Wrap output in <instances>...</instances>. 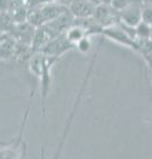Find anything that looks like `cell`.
I'll use <instances>...</instances> for the list:
<instances>
[{"label": "cell", "instance_id": "6da1fadb", "mask_svg": "<svg viewBox=\"0 0 152 159\" xmlns=\"http://www.w3.org/2000/svg\"><path fill=\"white\" fill-rule=\"evenodd\" d=\"M95 21L98 24L105 29L109 26L116 25L120 23V11H117L116 8L112 7L111 5L101 4L96 6L94 16Z\"/></svg>", "mask_w": 152, "mask_h": 159}, {"label": "cell", "instance_id": "7a4b0ae2", "mask_svg": "<svg viewBox=\"0 0 152 159\" xmlns=\"http://www.w3.org/2000/svg\"><path fill=\"white\" fill-rule=\"evenodd\" d=\"M73 47V45L70 43L68 38L65 37L64 34H61V36H57L51 39L47 43V45L41 49L40 52L45 53L48 56H51V57L57 58L60 57L62 54H64L66 52L71 49Z\"/></svg>", "mask_w": 152, "mask_h": 159}, {"label": "cell", "instance_id": "3957f363", "mask_svg": "<svg viewBox=\"0 0 152 159\" xmlns=\"http://www.w3.org/2000/svg\"><path fill=\"white\" fill-rule=\"evenodd\" d=\"M142 5L141 1H133L123 11H120V22L128 26L135 28L142 22Z\"/></svg>", "mask_w": 152, "mask_h": 159}, {"label": "cell", "instance_id": "277c9868", "mask_svg": "<svg viewBox=\"0 0 152 159\" xmlns=\"http://www.w3.org/2000/svg\"><path fill=\"white\" fill-rule=\"evenodd\" d=\"M96 6L91 0H73L69 11L76 18H88L94 16Z\"/></svg>", "mask_w": 152, "mask_h": 159}, {"label": "cell", "instance_id": "5b68a950", "mask_svg": "<svg viewBox=\"0 0 152 159\" xmlns=\"http://www.w3.org/2000/svg\"><path fill=\"white\" fill-rule=\"evenodd\" d=\"M36 30H37V28H34L32 24H30L29 22L25 21V22L17 23L11 33L14 34L15 38L17 39V41L20 43L28 45V46L31 47V43H32Z\"/></svg>", "mask_w": 152, "mask_h": 159}, {"label": "cell", "instance_id": "8992f818", "mask_svg": "<svg viewBox=\"0 0 152 159\" xmlns=\"http://www.w3.org/2000/svg\"><path fill=\"white\" fill-rule=\"evenodd\" d=\"M1 58L2 60H11L15 57L16 51L18 47V41L15 36L11 32H1Z\"/></svg>", "mask_w": 152, "mask_h": 159}, {"label": "cell", "instance_id": "52a82bcc", "mask_svg": "<svg viewBox=\"0 0 152 159\" xmlns=\"http://www.w3.org/2000/svg\"><path fill=\"white\" fill-rule=\"evenodd\" d=\"M65 37L68 38V40L72 43L73 46H76L80 40H83V38H86V37H89V34H88L87 30L85 29L83 26H81L80 24H78V23H74V24L65 32Z\"/></svg>", "mask_w": 152, "mask_h": 159}, {"label": "cell", "instance_id": "ba28073f", "mask_svg": "<svg viewBox=\"0 0 152 159\" xmlns=\"http://www.w3.org/2000/svg\"><path fill=\"white\" fill-rule=\"evenodd\" d=\"M152 34V26L145 22H140L135 26V36L137 39H151Z\"/></svg>", "mask_w": 152, "mask_h": 159}, {"label": "cell", "instance_id": "9c48e42d", "mask_svg": "<svg viewBox=\"0 0 152 159\" xmlns=\"http://www.w3.org/2000/svg\"><path fill=\"white\" fill-rule=\"evenodd\" d=\"M17 150V145H15V147L9 145L7 148L2 147V149H1V159H18Z\"/></svg>", "mask_w": 152, "mask_h": 159}, {"label": "cell", "instance_id": "30bf717a", "mask_svg": "<svg viewBox=\"0 0 152 159\" xmlns=\"http://www.w3.org/2000/svg\"><path fill=\"white\" fill-rule=\"evenodd\" d=\"M142 21L152 25V4L143 5L142 7Z\"/></svg>", "mask_w": 152, "mask_h": 159}, {"label": "cell", "instance_id": "8fae6325", "mask_svg": "<svg viewBox=\"0 0 152 159\" xmlns=\"http://www.w3.org/2000/svg\"><path fill=\"white\" fill-rule=\"evenodd\" d=\"M91 37H86V38H83V40H80L79 43H77L74 47H77V49L80 52V53H83V54H87L88 52L91 51L92 48V43L91 40H89Z\"/></svg>", "mask_w": 152, "mask_h": 159}, {"label": "cell", "instance_id": "7c38bea8", "mask_svg": "<svg viewBox=\"0 0 152 159\" xmlns=\"http://www.w3.org/2000/svg\"><path fill=\"white\" fill-rule=\"evenodd\" d=\"M151 78H152V72H151Z\"/></svg>", "mask_w": 152, "mask_h": 159}]
</instances>
